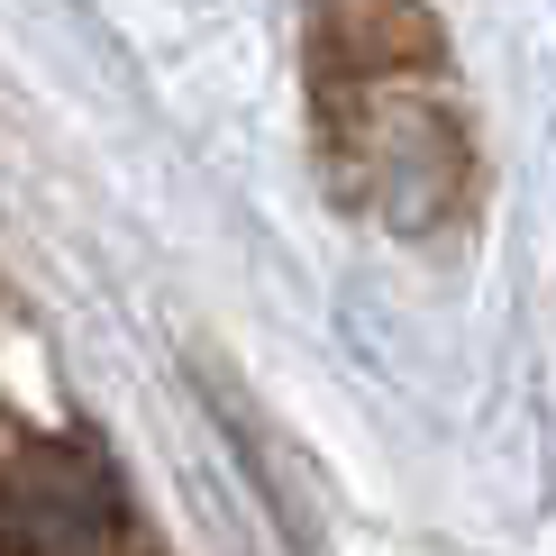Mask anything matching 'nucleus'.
I'll return each instance as SVG.
<instances>
[{"mask_svg":"<svg viewBox=\"0 0 556 556\" xmlns=\"http://www.w3.org/2000/svg\"><path fill=\"white\" fill-rule=\"evenodd\" d=\"M438 74V28L410 0H338L319 18V101H329L338 165L365 201H402V219H429L466 192V137L447 110L420 101Z\"/></svg>","mask_w":556,"mask_h":556,"instance_id":"obj_1","label":"nucleus"}]
</instances>
